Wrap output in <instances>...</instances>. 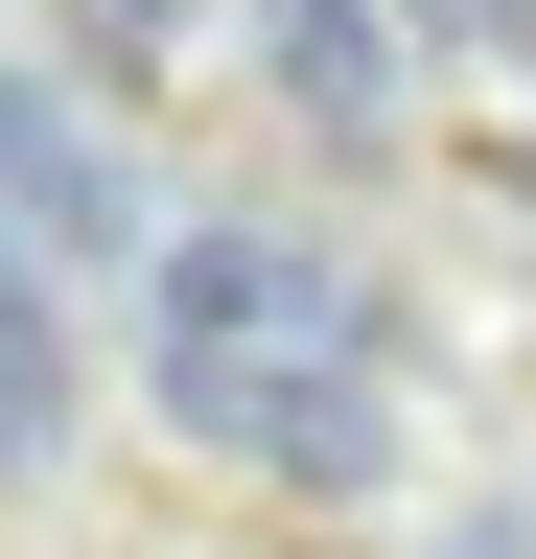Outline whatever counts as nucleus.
Listing matches in <instances>:
<instances>
[{
  "mask_svg": "<svg viewBox=\"0 0 536 559\" xmlns=\"http://www.w3.org/2000/svg\"><path fill=\"white\" fill-rule=\"evenodd\" d=\"M141 373L211 466L257 489H396L420 466V373H396L373 280L326 234H164L141 257Z\"/></svg>",
  "mask_w": 536,
  "mask_h": 559,
  "instance_id": "1",
  "label": "nucleus"
},
{
  "mask_svg": "<svg viewBox=\"0 0 536 559\" xmlns=\"http://www.w3.org/2000/svg\"><path fill=\"white\" fill-rule=\"evenodd\" d=\"M420 24H443V94H513L536 117V0H420Z\"/></svg>",
  "mask_w": 536,
  "mask_h": 559,
  "instance_id": "6",
  "label": "nucleus"
},
{
  "mask_svg": "<svg viewBox=\"0 0 536 559\" xmlns=\"http://www.w3.org/2000/svg\"><path fill=\"white\" fill-rule=\"evenodd\" d=\"M257 94H281L303 140H396V94H420V47H396V0H234Z\"/></svg>",
  "mask_w": 536,
  "mask_h": 559,
  "instance_id": "3",
  "label": "nucleus"
},
{
  "mask_svg": "<svg viewBox=\"0 0 536 559\" xmlns=\"http://www.w3.org/2000/svg\"><path fill=\"white\" fill-rule=\"evenodd\" d=\"M211 47H234V0H71V70H94V94H187Z\"/></svg>",
  "mask_w": 536,
  "mask_h": 559,
  "instance_id": "5",
  "label": "nucleus"
},
{
  "mask_svg": "<svg viewBox=\"0 0 536 559\" xmlns=\"http://www.w3.org/2000/svg\"><path fill=\"white\" fill-rule=\"evenodd\" d=\"M0 466H71V304H47L24 210H0Z\"/></svg>",
  "mask_w": 536,
  "mask_h": 559,
  "instance_id": "4",
  "label": "nucleus"
},
{
  "mask_svg": "<svg viewBox=\"0 0 536 559\" xmlns=\"http://www.w3.org/2000/svg\"><path fill=\"white\" fill-rule=\"evenodd\" d=\"M71 94H94V70H24V94H0V210H24V257H164L117 117H71Z\"/></svg>",
  "mask_w": 536,
  "mask_h": 559,
  "instance_id": "2",
  "label": "nucleus"
}]
</instances>
